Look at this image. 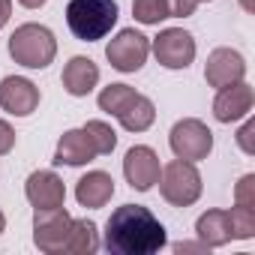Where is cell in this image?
Wrapping results in <instances>:
<instances>
[{"mask_svg":"<svg viewBox=\"0 0 255 255\" xmlns=\"http://www.w3.org/2000/svg\"><path fill=\"white\" fill-rule=\"evenodd\" d=\"M90 159H96V147L90 144L84 126L81 129H69L63 132V138L57 141V150H54V162L57 165H87Z\"/></svg>","mask_w":255,"mask_h":255,"instance_id":"14","label":"cell"},{"mask_svg":"<svg viewBox=\"0 0 255 255\" xmlns=\"http://www.w3.org/2000/svg\"><path fill=\"white\" fill-rule=\"evenodd\" d=\"M234 204L255 207V174H243L234 186Z\"/></svg>","mask_w":255,"mask_h":255,"instance_id":"24","label":"cell"},{"mask_svg":"<svg viewBox=\"0 0 255 255\" xmlns=\"http://www.w3.org/2000/svg\"><path fill=\"white\" fill-rule=\"evenodd\" d=\"M240 6H243L246 12H255V0H240Z\"/></svg>","mask_w":255,"mask_h":255,"instance_id":"31","label":"cell"},{"mask_svg":"<svg viewBox=\"0 0 255 255\" xmlns=\"http://www.w3.org/2000/svg\"><path fill=\"white\" fill-rule=\"evenodd\" d=\"M243 75H246V60H243L240 51H234V48H216V51H210V57L204 63V81L210 87H216V90L228 87L234 81H243Z\"/></svg>","mask_w":255,"mask_h":255,"instance_id":"11","label":"cell"},{"mask_svg":"<svg viewBox=\"0 0 255 255\" xmlns=\"http://www.w3.org/2000/svg\"><path fill=\"white\" fill-rule=\"evenodd\" d=\"M132 99H135V90H132L129 84H108V87H102V93H99L96 102H99V108H102L105 114L117 117Z\"/></svg>","mask_w":255,"mask_h":255,"instance_id":"20","label":"cell"},{"mask_svg":"<svg viewBox=\"0 0 255 255\" xmlns=\"http://www.w3.org/2000/svg\"><path fill=\"white\" fill-rule=\"evenodd\" d=\"M228 219H231V240H249V237H255V207L234 204L228 210Z\"/></svg>","mask_w":255,"mask_h":255,"instance_id":"22","label":"cell"},{"mask_svg":"<svg viewBox=\"0 0 255 255\" xmlns=\"http://www.w3.org/2000/svg\"><path fill=\"white\" fill-rule=\"evenodd\" d=\"M24 195L36 210H51V207H63L66 186L54 171H33L24 183Z\"/></svg>","mask_w":255,"mask_h":255,"instance_id":"13","label":"cell"},{"mask_svg":"<svg viewBox=\"0 0 255 255\" xmlns=\"http://www.w3.org/2000/svg\"><path fill=\"white\" fill-rule=\"evenodd\" d=\"M252 102H255V93L246 81H234L228 87H219L216 99H213V117L219 123H234V120H243L249 117L252 111Z\"/></svg>","mask_w":255,"mask_h":255,"instance_id":"12","label":"cell"},{"mask_svg":"<svg viewBox=\"0 0 255 255\" xmlns=\"http://www.w3.org/2000/svg\"><path fill=\"white\" fill-rule=\"evenodd\" d=\"M9 54L15 63H21L27 69H45L48 63H54L57 39L48 27L30 21V24L15 27V33L9 36Z\"/></svg>","mask_w":255,"mask_h":255,"instance_id":"3","label":"cell"},{"mask_svg":"<svg viewBox=\"0 0 255 255\" xmlns=\"http://www.w3.org/2000/svg\"><path fill=\"white\" fill-rule=\"evenodd\" d=\"M252 132H255V120H246V123L240 126V132H237V144H240V150H243L246 156H252V153H255Z\"/></svg>","mask_w":255,"mask_h":255,"instance_id":"26","label":"cell"},{"mask_svg":"<svg viewBox=\"0 0 255 255\" xmlns=\"http://www.w3.org/2000/svg\"><path fill=\"white\" fill-rule=\"evenodd\" d=\"M132 15L141 24H159L168 18V3L165 0H132Z\"/></svg>","mask_w":255,"mask_h":255,"instance_id":"23","label":"cell"},{"mask_svg":"<svg viewBox=\"0 0 255 255\" xmlns=\"http://www.w3.org/2000/svg\"><path fill=\"white\" fill-rule=\"evenodd\" d=\"M198 3H207V0H198Z\"/></svg>","mask_w":255,"mask_h":255,"instance_id":"33","label":"cell"},{"mask_svg":"<svg viewBox=\"0 0 255 255\" xmlns=\"http://www.w3.org/2000/svg\"><path fill=\"white\" fill-rule=\"evenodd\" d=\"M159 189H162V198L174 207L195 204L201 198V174H198L195 162H186V159L168 162L159 174Z\"/></svg>","mask_w":255,"mask_h":255,"instance_id":"4","label":"cell"},{"mask_svg":"<svg viewBox=\"0 0 255 255\" xmlns=\"http://www.w3.org/2000/svg\"><path fill=\"white\" fill-rule=\"evenodd\" d=\"M147 54H150V39L144 33H138L135 27L120 30L105 45V57L117 72H138L147 63Z\"/></svg>","mask_w":255,"mask_h":255,"instance_id":"6","label":"cell"},{"mask_svg":"<svg viewBox=\"0 0 255 255\" xmlns=\"http://www.w3.org/2000/svg\"><path fill=\"white\" fill-rule=\"evenodd\" d=\"M99 249V231L90 219H72V228H69V237L63 243V252H72V255H93Z\"/></svg>","mask_w":255,"mask_h":255,"instance_id":"19","label":"cell"},{"mask_svg":"<svg viewBox=\"0 0 255 255\" xmlns=\"http://www.w3.org/2000/svg\"><path fill=\"white\" fill-rule=\"evenodd\" d=\"M18 3L24 9H39V6H45V0H18Z\"/></svg>","mask_w":255,"mask_h":255,"instance_id":"30","label":"cell"},{"mask_svg":"<svg viewBox=\"0 0 255 255\" xmlns=\"http://www.w3.org/2000/svg\"><path fill=\"white\" fill-rule=\"evenodd\" d=\"M15 147V129L6 123V120H0V156L9 153Z\"/></svg>","mask_w":255,"mask_h":255,"instance_id":"27","label":"cell"},{"mask_svg":"<svg viewBox=\"0 0 255 255\" xmlns=\"http://www.w3.org/2000/svg\"><path fill=\"white\" fill-rule=\"evenodd\" d=\"M165 243V225L141 204H123L105 222V249L114 255H153Z\"/></svg>","mask_w":255,"mask_h":255,"instance_id":"1","label":"cell"},{"mask_svg":"<svg viewBox=\"0 0 255 255\" xmlns=\"http://www.w3.org/2000/svg\"><path fill=\"white\" fill-rule=\"evenodd\" d=\"M195 231H198L201 243H207V246H225L231 240L228 210H207V213H201L198 222H195Z\"/></svg>","mask_w":255,"mask_h":255,"instance_id":"17","label":"cell"},{"mask_svg":"<svg viewBox=\"0 0 255 255\" xmlns=\"http://www.w3.org/2000/svg\"><path fill=\"white\" fill-rule=\"evenodd\" d=\"M168 144L174 150L177 159H186V162H201L210 156L213 150V132L207 129V123L195 120V117H186V120H177L171 126V135H168Z\"/></svg>","mask_w":255,"mask_h":255,"instance_id":"5","label":"cell"},{"mask_svg":"<svg viewBox=\"0 0 255 255\" xmlns=\"http://www.w3.org/2000/svg\"><path fill=\"white\" fill-rule=\"evenodd\" d=\"M210 249L207 243H174V252H204Z\"/></svg>","mask_w":255,"mask_h":255,"instance_id":"29","label":"cell"},{"mask_svg":"<svg viewBox=\"0 0 255 255\" xmlns=\"http://www.w3.org/2000/svg\"><path fill=\"white\" fill-rule=\"evenodd\" d=\"M72 228V216L63 207H51V210H36L33 216V240L42 252H63V243L69 237Z\"/></svg>","mask_w":255,"mask_h":255,"instance_id":"8","label":"cell"},{"mask_svg":"<svg viewBox=\"0 0 255 255\" xmlns=\"http://www.w3.org/2000/svg\"><path fill=\"white\" fill-rule=\"evenodd\" d=\"M123 174H126V183L138 192H147L159 183V174H162V165H159V156L153 153V147L147 144H135L126 150V159H123Z\"/></svg>","mask_w":255,"mask_h":255,"instance_id":"9","label":"cell"},{"mask_svg":"<svg viewBox=\"0 0 255 255\" xmlns=\"http://www.w3.org/2000/svg\"><path fill=\"white\" fill-rule=\"evenodd\" d=\"M3 228H6V216H3V210H0V234H3Z\"/></svg>","mask_w":255,"mask_h":255,"instance_id":"32","label":"cell"},{"mask_svg":"<svg viewBox=\"0 0 255 255\" xmlns=\"http://www.w3.org/2000/svg\"><path fill=\"white\" fill-rule=\"evenodd\" d=\"M153 54L165 69H186L195 60V39L183 27H165L153 39Z\"/></svg>","mask_w":255,"mask_h":255,"instance_id":"7","label":"cell"},{"mask_svg":"<svg viewBox=\"0 0 255 255\" xmlns=\"http://www.w3.org/2000/svg\"><path fill=\"white\" fill-rule=\"evenodd\" d=\"M117 120H120L123 129H129V132H144V129H150L153 120H156V108H153V102L147 96L135 93V99L117 114Z\"/></svg>","mask_w":255,"mask_h":255,"instance_id":"18","label":"cell"},{"mask_svg":"<svg viewBox=\"0 0 255 255\" xmlns=\"http://www.w3.org/2000/svg\"><path fill=\"white\" fill-rule=\"evenodd\" d=\"M165 3H168V18H189L198 0H165Z\"/></svg>","mask_w":255,"mask_h":255,"instance_id":"25","label":"cell"},{"mask_svg":"<svg viewBox=\"0 0 255 255\" xmlns=\"http://www.w3.org/2000/svg\"><path fill=\"white\" fill-rule=\"evenodd\" d=\"M99 84V66L90 57H72L63 66V87L69 96H87Z\"/></svg>","mask_w":255,"mask_h":255,"instance_id":"15","label":"cell"},{"mask_svg":"<svg viewBox=\"0 0 255 255\" xmlns=\"http://www.w3.org/2000/svg\"><path fill=\"white\" fill-rule=\"evenodd\" d=\"M9 15H12V0H0V30L6 27Z\"/></svg>","mask_w":255,"mask_h":255,"instance_id":"28","label":"cell"},{"mask_svg":"<svg viewBox=\"0 0 255 255\" xmlns=\"http://www.w3.org/2000/svg\"><path fill=\"white\" fill-rule=\"evenodd\" d=\"M84 132H87L90 144L96 147V156H105V153H111L117 147V132L111 129L105 120H87Z\"/></svg>","mask_w":255,"mask_h":255,"instance_id":"21","label":"cell"},{"mask_svg":"<svg viewBox=\"0 0 255 255\" xmlns=\"http://www.w3.org/2000/svg\"><path fill=\"white\" fill-rule=\"evenodd\" d=\"M117 0H69L66 3V24L75 39L96 42L111 33L117 24Z\"/></svg>","mask_w":255,"mask_h":255,"instance_id":"2","label":"cell"},{"mask_svg":"<svg viewBox=\"0 0 255 255\" xmlns=\"http://www.w3.org/2000/svg\"><path fill=\"white\" fill-rule=\"evenodd\" d=\"M111 195H114V180H111V174H105V171H90V174H84V177L78 180V186H75L78 204H81V207H90V210L105 207V204L111 201Z\"/></svg>","mask_w":255,"mask_h":255,"instance_id":"16","label":"cell"},{"mask_svg":"<svg viewBox=\"0 0 255 255\" xmlns=\"http://www.w3.org/2000/svg\"><path fill=\"white\" fill-rule=\"evenodd\" d=\"M0 108L15 114V117H27L39 108V87L21 75H9L0 81Z\"/></svg>","mask_w":255,"mask_h":255,"instance_id":"10","label":"cell"}]
</instances>
